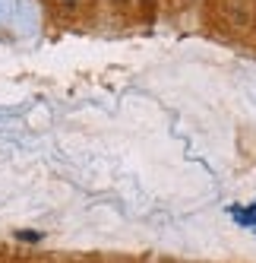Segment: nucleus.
<instances>
[{
	"label": "nucleus",
	"instance_id": "obj_1",
	"mask_svg": "<svg viewBox=\"0 0 256 263\" xmlns=\"http://www.w3.org/2000/svg\"><path fill=\"white\" fill-rule=\"evenodd\" d=\"M19 238L23 241H38V235H35V232H19Z\"/></svg>",
	"mask_w": 256,
	"mask_h": 263
}]
</instances>
